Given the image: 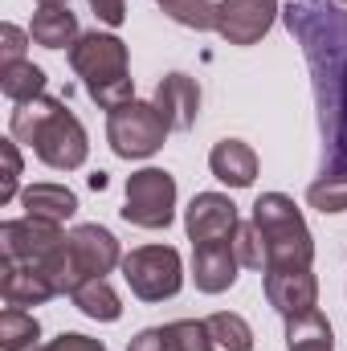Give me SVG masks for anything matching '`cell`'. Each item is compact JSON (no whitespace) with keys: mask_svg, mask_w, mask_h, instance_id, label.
<instances>
[{"mask_svg":"<svg viewBox=\"0 0 347 351\" xmlns=\"http://www.w3.org/2000/svg\"><path fill=\"white\" fill-rule=\"evenodd\" d=\"M286 29L307 53L323 131V172L347 176V4L294 0L282 8Z\"/></svg>","mask_w":347,"mask_h":351,"instance_id":"1","label":"cell"},{"mask_svg":"<svg viewBox=\"0 0 347 351\" xmlns=\"http://www.w3.org/2000/svg\"><path fill=\"white\" fill-rule=\"evenodd\" d=\"M8 135L16 143H29L33 156L53 172H74L90 156L86 127L58 98H33V102L16 106L12 119H8Z\"/></svg>","mask_w":347,"mask_h":351,"instance_id":"2","label":"cell"},{"mask_svg":"<svg viewBox=\"0 0 347 351\" xmlns=\"http://www.w3.org/2000/svg\"><path fill=\"white\" fill-rule=\"evenodd\" d=\"M70 66L102 110H115L135 98V78L127 70V45L115 33H98V29L82 33L70 45Z\"/></svg>","mask_w":347,"mask_h":351,"instance_id":"3","label":"cell"},{"mask_svg":"<svg viewBox=\"0 0 347 351\" xmlns=\"http://www.w3.org/2000/svg\"><path fill=\"white\" fill-rule=\"evenodd\" d=\"M254 225L265 241V269H311L315 237L286 192H265L254 204ZM261 269V274H265Z\"/></svg>","mask_w":347,"mask_h":351,"instance_id":"4","label":"cell"},{"mask_svg":"<svg viewBox=\"0 0 347 351\" xmlns=\"http://www.w3.org/2000/svg\"><path fill=\"white\" fill-rule=\"evenodd\" d=\"M168 131L172 127L164 123L156 102L131 98V102L106 110V143H110V152L119 160H147V156H156L164 147Z\"/></svg>","mask_w":347,"mask_h":351,"instance_id":"5","label":"cell"},{"mask_svg":"<svg viewBox=\"0 0 347 351\" xmlns=\"http://www.w3.org/2000/svg\"><path fill=\"white\" fill-rule=\"evenodd\" d=\"M123 278L135 298L164 302V298H176L184 286V262L172 245H139L123 258Z\"/></svg>","mask_w":347,"mask_h":351,"instance_id":"6","label":"cell"},{"mask_svg":"<svg viewBox=\"0 0 347 351\" xmlns=\"http://www.w3.org/2000/svg\"><path fill=\"white\" fill-rule=\"evenodd\" d=\"M176 217V176L164 168H139L127 180L123 221L135 229H168Z\"/></svg>","mask_w":347,"mask_h":351,"instance_id":"7","label":"cell"},{"mask_svg":"<svg viewBox=\"0 0 347 351\" xmlns=\"http://www.w3.org/2000/svg\"><path fill=\"white\" fill-rule=\"evenodd\" d=\"M66 262H70V294H74L82 282L106 278L115 265H123V254H119V241H115L110 229H102V225H78V229H70Z\"/></svg>","mask_w":347,"mask_h":351,"instance_id":"8","label":"cell"},{"mask_svg":"<svg viewBox=\"0 0 347 351\" xmlns=\"http://www.w3.org/2000/svg\"><path fill=\"white\" fill-rule=\"evenodd\" d=\"M66 237L70 233H62V225L37 221V217H21V221H4L0 225V245H4V258H12V262L45 265L66 245Z\"/></svg>","mask_w":347,"mask_h":351,"instance_id":"9","label":"cell"},{"mask_svg":"<svg viewBox=\"0 0 347 351\" xmlns=\"http://www.w3.org/2000/svg\"><path fill=\"white\" fill-rule=\"evenodd\" d=\"M278 16V0H217V33L229 45H258Z\"/></svg>","mask_w":347,"mask_h":351,"instance_id":"10","label":"cell"},{"mask_svg":"<svg viewBox=\"0 0 347 351\" xmlns=\"http://www.w3.org/2000/svg\"><path fill=\"white\" fill-rule=\"evenodd\" d=\"M237 204L221 192H196L192 204L184 208V229L192 245H208V241H233L237 233Z\"/></svg>","mask_w":347,"mask_h":351,"instance_id":"11","label":"cell"},{"mask_svg":"<svg viewBox=\"0 0 347 351\" xmlns=\"http://www.w3.org/2000/svg\"><path fill=\"white\" fill-rule=\"evenodd\" d=\"M265 298L282 319L315 311L319 306V278L311 269H265Z\"/></svg>","mask_w":347,"mask_h":351,"instance_id":"12","label":"cell"},{"mask_svg":"<svg viewBox=\"0 0 347 351\" xmlns=\"http://www.w3.org/2000/svg\"><path fill=\"white\" fill-rule=\"evenodd\" d=\"M237 250L233 241H208V245H192V282L200 294H225L237 282Z\"/></svg>","mask_w":347,"mask_h":351,"instance_id":"13","label":"cell"},{"mask_svg":"<svg viewBox=\"0 0 347 351\" xmlns=\"http://www.w3.org/2000/svg\"><path fill=\"white\" fill-rule=\"evenodd\" d=\"M0 294H4L8 306H21V311L58 298V290H53V282H49V274H45L41 265L12 262V258L0 262Z\"/></svg>","mask_w":347,"mask_h":351,"instance_id":"14","label":"cell"},{"mask_svg":"<svg viewBox=\"0 0 347 351\" xmlns=\"http://www.w3.org/2000/svg\"><path fill=\"white\" fill-rule=\"evenodd\" d=\"M127 351H213L208 348V327L204 319H176L164 327H147L139 331Z\"/></svg>","mask_w":347,"mask_h":351,"instance_id":"15","label":"cell"},{"mask_svg":"<svg viewBox=\"0 0 347 351\" xmlns=\"http://www.w3.org/2000/svg\"><path fill=\"white\" fill-rule=\"evenodd\" d=\"M156 110L164 114V123L172 131H192L196 114H200V86L188 78V74H168L160 86H156Z\"/></svg>","mask_w":347,"mask_h":351,"instance_id":"16","label":"cell"},{"mask_svg":"<svg viewBox=\"0 0 347 351\" xmlns=\"http://www.w3.org/2000/svg\"><path fill=\"white\" fill-rule=\"evenodd\" d=\"M208 168L229 188H250L258 180V152L250 143H241V139H221L208 152Z\"/></svg>","mask_w":347,"mask_h":351,"instance_id":"17","label":"cell"},{"mask_svg":"<svg viewBox=\"0 0 347 351\" xmlns=\"http://www.w3.org/2000/svg\"><path fill=\"white\" fill-rule=\"evenodd\" d=\"M21 204H25V217L53 221V225H62L78 213V196L66 184H29L21 192Z\"/></svg>","mask_w":347,"mask_h":351,"instance_id":"18","label":"cell"},{"mask_svg":"<svg viewBox=\"0 0 347 351\" xmlns=\"http://www.w3.org/2000/svg\"><path fill=\"white\" fill-rule=\"evenodd\" d=\"M29 37H33L37 45H45V49H66V45H74L82 33H78V16H74L66 4H41V8L33 12Z\"/></svg>","mask_w":347,"mask_h":351,"instance_id":"19","label":"cell"},{"mask_svg":"<svg viewBox=\"0 0 347 351\" xmlns=\"http://www.w3.org/2000/svg\"><path fill=\"white\" fill-rule=\"evenodd\" d=\"M286 348L290 351H331V323L323 319V311H302V315H290L286 319Z\"/></svg>","mask_w":347,"mask_h":351,"instance_id":"20","label":"cell"},{"mask_svg":"<svg viewBox=\"0 0 347 351\" xmlns=\"http://www.w3.org/2000/svg\"><path fill=\"white\" fill-rule=\"evenodd\" d=\"M0 90L16 106H25L33 98H45V70L33 66L29 58L25 62H12V66H0Z\"/></svg>","mask_w":347,"mask_h":351,"instance_id":"21","label":"cell"},{"mask_svg":"<svg viewBox=\"0 0 347 351\" xmlns=\"http://www.w3.org/2000/svg\"><path fill=\"white\" fill-rule=\"evenodd\" d=\"M70 298H74V306H78L86 319H94V323H115V319L123 315V302H119V294L110 290L106 278H90V282H82Z\"/></svg>","mask_w":347,"mask_h":351,"instance_id":"22","label":"cell"},{"mask_svg":"<svg viewBox=\"0 0 347 351\" xmlns=\"http://www.w3.org/2000/svg\"><path fill=\"white\" fill-rule=\"evenodd\" d=\"M204 327H208V348L213 351H254V327L233 311L208 315Z\"/></svg>","mask_w":347,"mask_h":351,"instance_id":"23","label":"cell"},{"mask_svg":"<svg viewBox=\"0 0 347 351\" xmlns=\"http://www.w3.org/2000/svg\"><path fill=\"white\" fill-rule=\"evenodd\" d=\"M37 339H41V327H37V319L29 311L8 306L0 315V348L4 351H33Z\"/></svg>","mask_w":347,"mask_h":351,"instance_id":"24","label":"cell"},{"mask_svg":"<svg viewBox=\"0 0 347 351\" xmlns=\"http://www.w3.org/2000/svg\"><path fill=\"white\" fill-rule=\"evenodd\" d=\"M156 4L184 29H196V33L217 29V4L213 0H156Z\"/></svg>","mask_w":347,"mask_h":351,"instance_id":"25","label":"cell"},{"mask_svg":"<svg viewBox=\"0 0 347 351\" xmlns=\"http://www.w3.org/2000/svg\"><path fill=\"white\" fill-rule=\"evenodd\" d=\"M307 204L319 213H347V176H319L307 188Z\"/></svg>","mask_w":347,"mask_h":351,"instance_id":"26","label":"cell"},{"mask_svg":"<svg viewBox=\"0 0 347 351\" xmlns=\"http://www.w3.org/2000/svg\"><path fill=\"white\" fill-rule=\"evenodd\" d=\"M233 250H237V262L246 265V269H265V241H261L254 217L237 225V233H233Z\"/></svg>","mask_w":347,"mask_h":351,"instance_id":"27","label":"cell"},{"mask_svg":"<svg viewBox=\"0 0 347 351\" xmlns=\"http://www.w3.org/2000/svg\"><path fill=\"white\" fill-rule=\"evenodd\" d=\"M0 156H4L0 204H12V200H16V192H21V152H16V139H4V143H0Z\"/></svg>","mask_w":347,"mask_h":351,"instance_id":"28","label":"cell"},{"mask_svg":"<svg viewBox=\"0 0 347 351\" xmlns=\"http://www.w3.org/2000/svg\"><path fill=\"white\" fill-rule=\"evenodd\" d=\"M33 37L16 25H0V66H12V62H25V45Z\"/></svg>","mask_w":347,"mask_h":351,"instance_id":"29","label":"cell"},{"mask_svg":"<svg viewBox=\"0 0 347 351\" xmlns=\"http://www.w3.org/2000/svg\"><path fill=\"white\" fill-rule=\"evenodd\" d=\"M33 351H106V348H102V339L66 331V335H58V339H49V343H41V348H33Z\"/></svg>","mask_w":347,"mask_h":351,"instance_id":"30","label":"cell"},{"mask_svg":"<svg viewBox=\"0 0 347 351\" xmlns=\"http://www.w3.org/2000/svg\"><path fill=\"white\" fill-rule=\"evenodd\" d=\"M90 8H94V16H98L102 25H110V29H119V25L127 21V0H90Z\"/></svg>","mask_w":347,"mask_h":351,"instance_id":"31","label":"cell"},{"mask_svg":"<svg viewBox=\"0 0 347 351\" xmlns=\"http://www.w3.org/2000/svg\"><path fill=\"white\" fill-rule=\"evenodd\" d=\"M90 188H94V192H102V188H106V172H94V176H90Z\"/></svg>","mask_w":347,"mask_h":351,"instance_id":"32","label":"cell"},{"mask_svg":"<svg viewBox=\"0 0 347 351\" xmlns=\"http://www.w3.org/2000/svg\"><path fill=\"white\" fill-rule=\"evenodd\" d=\"M37 4H70V0H37Z\"/></svg>","mask_w":347,"mask_h":351,"instance_id":"33","label":"cell"},{"mask_svg":"<svg viewBox=\"0 0 347 351\" xmlns=\"http://www.w3.org/2000/svg\"><path fill=\"white\" fill-rule=\"evenodd\" d=\"M339 4H347V0H339Z\"/></svg>","mask_w":347,"mask_h":351,"instance_id":"34","label":"cell"}]
</instances>
